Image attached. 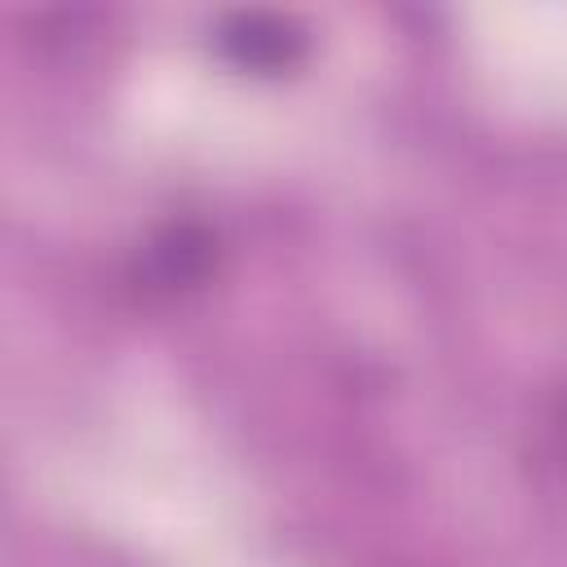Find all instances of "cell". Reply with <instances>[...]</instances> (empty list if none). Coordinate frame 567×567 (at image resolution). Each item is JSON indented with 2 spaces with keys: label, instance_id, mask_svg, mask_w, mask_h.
Segmentation results:
<instances>
[{
  "label": "cell",
  "instance_id": "2",
  "mask_svg": "<svg viewBox=\"0 0 567 567\" xmlns=\"http://www.w3.org/2000/svg\"><path fill=\"white\" fill-rule=\"evenodd\" d=\"M146 261H151V270L164 288L199 284L213 266V239L199 226H173L146 248Z\"/></svg>",
  "mask_w": 567,
  "mask_h": 567
},
{
  "label": "cell",
  "instance_id": "1",
  "mask_svg": "<svg viewBox=\"0 0 567 567\" xmlns=\"http://www.w3.org/2000/svg\"><path fill=\"white\" fill-rule=\"evenodd\" d=\"M221 49L252 71H284L301 53V35L275 18H235L221 31Z\"/></svg>",
  "mask_w": 567,
  "mask_h": 567
}]
</instances>
